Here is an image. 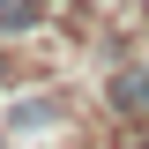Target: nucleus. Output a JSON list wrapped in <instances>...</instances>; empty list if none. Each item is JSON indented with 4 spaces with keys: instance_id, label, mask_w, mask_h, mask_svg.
Listing matches in <instances>:
<instances>
[{
    "instance_id": "f257e3e1",
    "label": "nucleus",
    "mask_w": 149,
    "mask_h": 149,
    "mask_svg": "<svg viewBox=\"0 0 149 149\" xmlns=\"http://www.w3.org/2000/svg\"><path fill=\"white\" fill-rule=\"evenodd\" d=\"M119 104H149V74H127L119 82Z\"/></svg>"
},
{
    "instance_id": "f03ea898",
    "label": "nucleus",
    "mask_w": 149,
    "mask_h": 149,
    "mask_svg": "<svg viewBox=\"0 0 149 149\" xmlns=\"http://www.w3.org/2000/svg\"><path fill=\"white\" fill-rule=\"evenodd\" d=\"M134 149H149V134H142V142H134Z\"/></svg>"
}]
</instances>
